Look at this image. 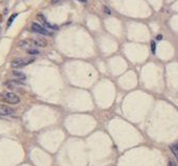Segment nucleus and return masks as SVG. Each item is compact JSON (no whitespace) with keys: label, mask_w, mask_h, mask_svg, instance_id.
<instances>
[{"label":"nucleus","mask_w":178,"mask_h":166,"mask_svg":"<svg viewBox=\"0 0 178 166\" xmlns=\"http://www.w3.org/2000/svg\"><path fill=\"white\" fill-rule=\"evenodd\" d=\"M26 51L28 52L29 54H34V55H36V54H39V51H38L37 49H35V48H29V49H27Z\"/></svg>","instance_id":"nucleus-10"},{"label":"nucleus","mask_w":178,"mask_h":166,"mask_svg":"<svg viewBox=\"0 0 178 166\" xmlns=\"http://www.w3.org/2000/svg\"><path fill=\"white\" fill-rule=\"evenodd\" d=\"M61 1H62V0H51V3L54 4L56 2H58V3H59V2H61Z\"/></svg>","instance_id":"nucleus-14"},{"label":"nucleus","mask_w":178,"mask_h":166,"mask_svg":"<svg viewBox=\"0 0 178 166\" xmlns=\"http://www.w3.org/2000/svg\"><path fill=\"white\" fill-rule=\"evenodd\" d=\"M37 18L39 19V20L41 21V23L42 24H44V25L47 27V28H50V29H54V30H56V29H58L59 27L57 26V25H54V24H51V23H49V22L46 20V18L44 17V15H42V14H38L37 15Z\"/></svg>","instance_id":"nucleus-4"},{"label":"nucleus","mask_w":178,"mask_h":166,"mask_svg":"<svg viewBox=\"0 0 178 166\" xmlns=\"http://www.w3.org/2000/svg\"><path fill=\"white\" fill-rule=\"evenodd\" d=\"M32 43L34 44L35 47H45L47 45V42H46L45 39L43 38H35V39H31Z\"/></svg>","instance_id":"nucleus-6"},{"label":"nucleus","mask_w":178,"mask_h":166,"mask_svg":"<svg viewBox=\"0 0 178 166\" xmlns=\"http://www.w3.org/2000/svg\"><path fill=\"white\" fill-rule=\"evenodd\" d=\"M78 1H80V2H83V3H85V2H87V0H78Z\"/></svg>","instance_id":"nucleus-16"},{"label":"nucleus","mask_w":178,"mask_h":166,"mask_svg":"<svg viewBox=\"0 0 178 166\" xmlns=\"http://www.w3.org/2000/svg\"><path fill=\"white\" fill-rule=\"evenodd\" d=\"M0 30H1V28H0Z\"/></svg>","instance_id":"nucleus-17"},{"label":"nucleus","mask_w":178,"mask_h":166,"mask_svg":"<svg viewBox=\"0 0 178 166\" xmlns=\"http://www.w3.org/2000/svg\"><path fill=\"white\" fill-rule=\"evenodd\" d=\"M32 29L33 32H37V34H40V35H43V36H49L50 32H48L45 27H43L41 24H38V23H33L32 24Z\"/></svg>","instance_id":"nucleus-3"},{"label":"nucleus","mask_w":178,"mask_h":166,"mask_svg":"<svg viewBox=\"0 0 178 166\" xmlns=\"http://www.w3.org/2000/svg\"><path fill=\"white\" fill-rule=\"evenodd\" d=\"M0 101H3L11 104H17L20 102V98H19L17 94L13 92H3L0 93Z\"/></svg>","instance_id":"nucleus-1"},{"label":"nucleus","mask_w":178,"mask_h":166,"mask_svg":"<svg viewBox=\"0 0 178 166\" xmlns=\"http://www.w3.org/2000/svg\"><path fill=\"white\" fill-rule=\"evenodd\" d=\"M104 11H105V13H106V14H108V15H110V14H111L110 10H109L107 6H104Z\"/></svg>","instance_id":"nucleus-12"},{"label":"nucleus","mask_w":178,"mask_h":166,"mask_svg":"<svg viewBox=\"0 0 178 166\" xmlns=\"http://www.w3.org/2000/svg\"><path fill=\"white\" fill-rule=\"evenodd\" d=\"M13 75L19 77L20 79H25V74L22 73V72H19V71H13Z\"/></svg>","instance_id":"nucleus-8"},{"label":"nucleus","mask_w":178,"mask_h":166,"mask_svg":"<svg viewBox=\"0 0 178 166\" xmlns=\"http://www.w3.org/2000/svg\"><path fill=\"white\" fill-rule=\"evenodd\" d=\"M156 39H157V40H161V39H163V36H157V37H156Z\"/></svg>","instance_id":"nucleus-15"},{"label":"nucleus","mask_w":178,"mask_h":166,"mask_svg":"<svg viewBox=\"0 0 178 166\" xmlns=\"http://www.w3.org/2000/svg\"><path fill=\"white\" fill-rule=\"evenodd\" d=\"M169 166H177V165H176V163L173 161V160H170V161H169Z\"/></svg>","instance_id":"nucleus-13"},{"label":"nucleus","mask_w":178,"mask_h":166,"mask_svg":"<svg viewBox=\"0 0 178 166\" xmlns=\"http://www.w3.org/2000/svg\"><path fill=\"white\" fill-rule=\"evenodd\" d=\"M34 61H35V57H18V59H15L12 61L11 66H12V68L17 69V68H21V67H24V66L32 64Z\"/></svg>","instance_id":"nucleus-2"},{"label":"nucleus","mask_w":178,"mask_h":166,"mask_svg":"<svg viewBox=\"0 0 178 166\" xmlns=\"http://www.w3.org/2000/svg\"><path fill=\"white\" fill-rule=\"evenodd\" d=\"M170 148H171V151L173 153V155L175 156L177 162H178V144L177 143H173V144L170 145Z\"/></svg>","instance_id":"nucleus-7"},{"label":"nucleus","mask_w":178,"mask_h":166,"mask_svg":"<svg viewBox=\"0 0 178 166\" xmlns=\"http://www.w3.org/2000/svg\"><path fill=\"white\" fill-rule=\"evenodd\" d=\"M151 49H152L153 53H155V52H156V44H155L154 41H152V42H151Z\"/></svg>","instance_id":"nucleus-11"},{"label":"nucleus","mask_w":178,"mask_h":166,"mask_svg":"<svg viewBox=\"0 0 178 166\" xmlns=\"http://www.w3.org/2000/svg\"><path fill=\"white\" fill-rule=\"evenodd\" d=\"M15 113V110L12 109L9 106L5 104H0V116H10Z\"/></svg>","instance_id":"nucleus-5"},{"label":"nucleus","mask_w":178,"mask_h":166,"mask_svg":"<svg viewBox=\"0 0 178 166\" xmlns=\"http://www.w3.org/2000/svg\"><path fill=\"white\" fill-rule=\"evenodd\" d=\"M17 16H18V14H13V15L11 16L10 19H9V21H7V27H10L11 25H12V23L14 22V20H15Z\"/></svg>","instance_id":"nucleus-9"}]
</instances>
